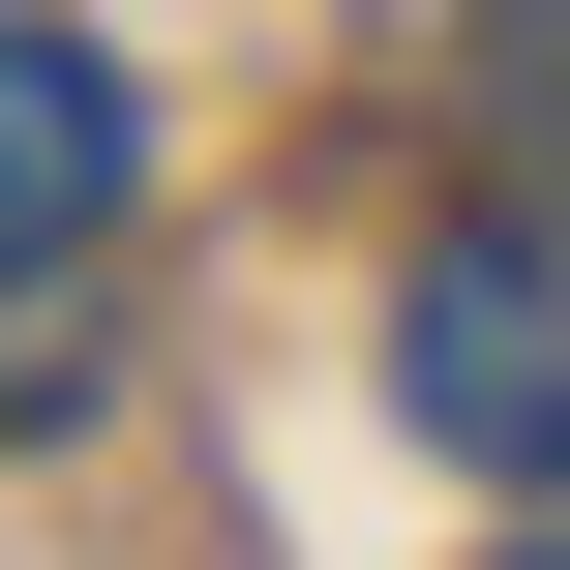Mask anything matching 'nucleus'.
<instances>
[{"label":"nucleus","instance_id":"obj_1","mask_svg":"<svg viewBox=\"0 0 570 570\" xmlns=\"http://www.w3.org/2000/svg\"><path fill=\"white\" fill-rule=\"evenodd\" d=\"M391 391H421V451L570 481V271H541V240H421V301H391Z\"/></svg>","mask_w":570,"mask_h":570},{"label":"nucleus","instance_id":"obj_2","mask_svg":"<svg viewBox=\"0 0 570 570\" xmlns=\"http://www.w3.org/2000/svg\"><path fill=\"white\" fill-rule=\"evenodd\" d=\"M120 180H150V90H120L60 0H0V271H60Z\"/></svg>","mask_w":570,"mask_h":570},{"label":"nucleus","instance_id":"obj_3","mask_svg":"<svg viewBox=\"0 0 570 570\" xmlns=\"http://www.w3.org/2000/svg\"><path fill=\"white\" fill-rule=\"evenodd\" d=\"M511 570H570V541H511Z\"/></svg>","mask_w":570,"mask_h":570}]
</instances>
